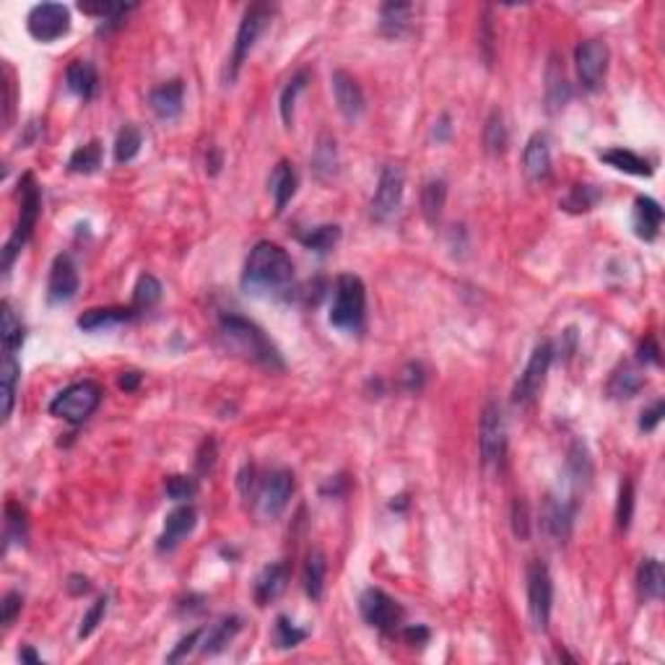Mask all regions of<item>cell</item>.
Instances as JSON below:
<instances>
[{
    "label": "cell",
    "mask_w": 665,
    "mask_h": 665,
    "mask_svg": "<svg viewBox=\"0 0 665 665\" xmlns=\"http://www.w3.org/2000/svg\"><path fill=\"white\" fill-rule=\"evenodd\" d=\"M292 281H294V263L284 247L263 240L249 249L242 268V289L247 294L284 292Z\"/></svg>",
    "instance_id": "cell-1"
},
{
    "label": "cell",
    "mask_w": 665,
    "mask_h": 665,
    "mask_svg": "<svg viewBox=\"0 0 665 665\" xmlns=\"http://www.w3.org/2000/svg\"><path fill=\"white\" fill-rule=\"evenodd\" d=\"M219 330H222V336L226 338V344L232 346L237 354H242L247 362L260 364V367H266V370L271 372L286 370L284 356L278 354V348L271 344V338L252 320L229 312V315H222Z\"/></svg>",
    "instance_id": "cell-2"
},
{
    "label": "cell",
    "mask_w": 665,
    "mask_h": 665,
    "mask_svg": "<svg viewBox=\"0 0 665 665\" xmlns=\"http://www.w3.org/2000/svg\"><path fill=\"white\" fill-rule=\"evenodd\" d=\"M367 320V289L359 276L344 273L336 278L330 304V325L346 333H362Z\"/></svg>",
    "instance_id": "cell-3"
},
{
    "label": "cell",
    "mask_w": 665,
    "mask_h": 665,
    "mask_svg": "<svg viewBox=\"0 0 665 665\" xmlns=\"http://www.w3.org/2000/svg\"><path fill=\"white\" fill-rule=\"evenodd\" d=\"M42 214V190L34 179V174H24L19 182V222L13 226V234L8 237V242L3 247V271H11L16 255L22 252V247L29 242L37 219Z\"/></svg>",
    "instance_id": "cell-4"
},
{
    "label": "cell",
    "mask_w": 665,
    "mask_h": 665,
    "mask_svg": "<svg viewBox=\"0 0 665 665\" xmlns=\"http://www.w3.org/2000/svg\"><path fill=\"white\" fill-rule=\"evenodd\" d=\"M104 398V390L99 388L94 380H83V382H74L66 390L55 395L49 400L48 411L55 419L68 421V424H83L89 416H94Z\"/></svg>",
    "instance_id": "cell-5"
},
{
    "label": "cell",
    "mask_w": 665,
    "mask_h": 665,
    "mask_svg": "<svg viewBox=\"0 0 665 665\" xmlns=\"http://www.w3.org/2000/svg\"><path fill=\"white\" fill-rule=\"evenodd\" d=\"M273 19L271 5L266 3H255L249 5L240 22V29H237V37H234V49H232V60H229V68H226V81L232 83L237 75H240V68L245 66V60L249 57V52L255 49L260 34L268 29Z\"/></svg>",
    "instance_id": "cell-6"
},
{
    "label": "cell",
    "mask_w": 665,
    "mask_h": 665,
    "mask_svg": "<svg viewBox=\"0 0 665 665\" xmlns=\"http://www.w3.org/2000/svg\"><path fill=\"white\" fill-rule=\"evenodd\" d=\"M478 447L481 460L486 468H499L507 455V424L499 403L489 400L481 411V426H478Z\"/></svg>",
    "instance_id": "cell-7"
},
{
    "label": "cell",
    "mask_w": 665,
    "mask_h": 665,
    "mask_svg": "<svg viewBox=\"0 0 665 665\" xmlns=\"http://www.w3.org/2000/svg\"><path fill=\"white\" fill-rule=\"evenodd\" d=\"M528 611H530V621L538 632L548 629L551 621V606H554V580L551 572L543 564L541 559H533L528 564Z\"/></svg>",
    "instance_id": "cell-8"
},
{
    "label": "cell",
    "mask_w": 665,
    "mask_h": 665,
    "mask_svg": "<svg viewBox=\"0 0 665 665\" xmlns=\"http://www.w3.org/2000/svg\"><path fill=\"white\" fill-rule=\"evenodd\" d=\"M403 193H406V174L398 164H385L380 179H377V190L372 197V219L377 223H388L398 216L400 206H403Z\"/></svg>",
    "instance_id": "cell-9"
},
{
    "label": "cell",
    "mask_w": 665,
    "mask_h": 665,
    "mask_svg": "<svg viewBox=\"0 0 665 665\" xmlns=\"http://www.w3.org/2000/svg\"><path fill=\"white\" fill-rule=\"evenodd\" d=\"M551 362H554V344L543 341L533 348L525 370L518 377L515 388H512V403L515 406H530L538 393L543 390V382H546V374L551 370Z\"/></svg>",
    "instance_id": "cell-10"
},
{
    "label": "cell",
    "mask_w": 665,
    "mask_h": 665,
    "mask_svg": "<svg viewBox=\"0 0 665 665\" xmlns=\"http://www.w3.org/2000/svg\"><path fill=\"white\" fill-rule=\"evenodd\" d=\"M611 52L603 39H585L574 49V68L585 92H598L608 74Z\"/></svg>",
    "instance_id": "cell-11"
},
{
    "label": "cell",
    "mask_w": 665,
    "mask_h": 665,
    "mask_svg": "<svg viewBox=\"0 0 665 665\" xmlns=\"http://www.w3.org/2000/svg\"><path fill=\"white\" fill-rule=\"evenodd\" d=\"M26 29L37 42H55L71 31V11L63 3H39L29 11Z\"/></svg>",
    "instance_id": "cell-12"
},
{
    "label": "cell",
    "mask_w": 665,
    "mask_h": 665,
    "mask_svg": "<svg viewBox=\"0 0 665 665\" xmlns=\"http://www.w3.org/2000/svg\"><path fill=\"white\" fill-rule=\"evenodd\" d=\"M359 611H362V618L380 632H395L403 621L400 603L380 588H370V591L362 592Z\"/></svg>",
    "instance_id": "cell-13"
},
{
    "label": "cell",
    "mask_w": 665,
    "mask_h": 665,
    "mask_svg": "<svg viewBox=\"0 0 665 665\" xmlns=\"http://www.w3.org/2000/svg\"><path fill=\"white\" fill-rule=\"evenodd\" d=\"M294 494V473L292 470H271L258 489V510L266 520H276L289 504Z\"/></svg>",
    "instance_id": "cell-14"
},
{
    "label": "cell",
    "mask_w": 665,
    "mask_h": 665,
    "mask_svg": "<svg viewBox=\"0 0 665 665\" xmlns=\"http://www.w3.org/2000/svg\"><path fill=\"white\" fill-rule=\"evenodd\" d=\"M330 89H333V97H336V104L341 109L348 123L359 120L367 109V99H364V92L359 86V81L348 71H333L330 74Z\"/></svg>",
    "instance_id": "cell-15"
},
{
    "label": "cell",
    "mask_w": 665,
    "mask_h": 665,
    "mask_svg": "<svg viewBox=\"0 0 665 665\" xmlns=\"http://www.w3.org/2000/svg\"><path fill=\"white\" fill-rule=\"evenodd\" d=\"M78 268H75L74 258L71 255H57L52 260V268H49L48 278V299L52 304H66L78 294Z\"/></svg>",
    "instance_id": "cell-16"
},
{
    "label": "cell",
    "mask_w": 665,
    "mask_h": 665,
    "mask_svg": "<svg viewBox=\"0 0 665 665\" xmlns=\"http://www.w3.org/2000/svg\"><path fill=\"white\" fill-rule=\"evenodd\" d=\"M541 518L546 533L556 543H564L572 536V525H574V502L546 496Z\"/></svg>",
    "instance_id": "cell-17"
},
{
    "label": "cell",
    "mask_w": 665,
    "mask_h": 665,
    "mask_svg": "<svg viewBox=\"0 0 665 665\" xmlns=\"http://www.w3.org/2000/svg\"><path fill=\"white\" fill-rule=\"evenodd\" d=\"M151 104V112L164 120V123H172L182 115V107H185V83L182 81H167L162 86H156L148 97Z\"/></svg>",
    "instance_id": "cell-18"
},
{
    "label": "cell",
    "mask_w": 665,
    "mask_h": 665,
    "mask_svg": "<svg viewBox=\"0 0 665 665\" xmlns=\"http://www.w3.org/2000/svg\"><path fill=\"white\" fill-rule=\"evenodd\" d=\"M196 525H197L196 507L182 504V507L172 510V512L167 515L164 530H162L159 543H156V546H159V551H174L179 543L185 541V538L196 530Z\"/></svg>",
    "instance_id": "cell-19"
},
{
    "label": "cell",
    "mask_w": 665,
    "mask_h": 665,
    "mask_svg": "<svg viewBox=\"0 0 665 665\" xmlns=\"http://www.w3.org/2000/svg\"><path fill=\"white\" fill-rule=\"evenodd\" d=\"M522 170H525V177L536 185H541L551 177V148H548L546 133H536L528 141V146L522 151Z\"/></svg>",
    "instance_id": "cell-20"
},
{
    "label": "cell",
    "mask_w": 665,
    "mask_h": 665,
    "mask_svg": "<svg viewBox=\"0 0 665 665\" xmlns=\"http://www.w3.org/2000/svg\"><path fill=\"white\" fill-rule=\"evenodd\" d=\"M136 318H138L136 307H94V310H86L78 318V328L86 330V333H99V330H109V328L125 325V322L136 320Z\"/></svg>",
    "instance_id": "cell-21"
},
{
    "label": "cell",
    "mask_w": 665,
    "mask_h": 665,
    "mask_svg": "<svg viewBox=\"0 0 665 665\" xmlns=\"http://www.w3.org/2000/svg\"><path fill=\"white\" fill-rule=\"evenodd\" d=\"M286 585H289V564L286 562H276V564L263 567V572L255 580V588H252L255 603L258 606H268L281 592L286 591Z\"/></svg>",
    "instance_id": "cell-22"
},
{
    "label": "cell",
    "mask_w": 665,
    "mask_h": 665,
    "mask_svg": "<svg viewBox=\"0 0 665 665\" xmlns=\"http://www.w3.org/2000/svg\"><path fill=\"white\" fill-rule=\"evenodd\" d=\"M572 99V86H569L567 75H564V66L559 60V55L548 57V68H546V104L548 112H559L564 109Z\"/></svg>",
    "instance_id": "cell-23"
},
{
    "label": "cell",
    "mask_w": 665,
    "mask_h": 665,
    "mask_svg": "<svg viewBox=\"0 0 665 665\" xmlns=\"http://www.w3.org/2000/svg\"><path fill=\"white\" fill-rule=\"evenodd\" d=\"M634 234L644 240V242H652L658 240L661 234V226H663V208L658 200L652 197L640 196L634 200Z\"/></svg>",
    "instance_id": "cell-24"
},
{
    "label": "cell",
    "mask_w": 665,
    "mask_h": 665,
    "mask_svg": "<svg viewBox=\"0 0 665 665\" xmlns=\"http://www.w3.org/2000/svg\"><path fill=\"white\" fill-rule=\"evenodd\" d=\"M268 190H271L273 196L276 214H281L296 193V172L294 164H292L289 159H281V162L273 167L271 177H268Z\"/></svg>",
    "instance_id": "cell-25"
},
{
    "label": "cell",
    "mask_w": 665,
    "mask_h": 665,
    "mask_svg": "<svg viewBox=\"0 0 665 665\" xmlns=\"http://www.w3.org/2000/svg\"><path fill=\"white\" fill-rule=\"evenodd\" d=\"M242 629V618L240 617H223L219 624H214L211 629H203L200 637V652L203 655H216L222 652L229 642L237 637V632Z\"/></svg>",
    "instance_id": "cell-26"
},
{
    "label": "cell",
    "mask_w": 665,
    "mask_h": 665,
    "mask_svg": "<svg viewBox=\"0 0 665 665\" xmlns=\"http://www.w3.org/2000/svg\"><path fill=\"white\" fill-rule=\"evenodd\" d=\"M66 83L68 89L74 92L75 97H81L83 101L97 94L99 89V74L97 68L89 63V60H74L66 71Z\"/></svg>",
    "instance_id": "cell-27"
},
{
    "label": "cell",
    "mask_w": 665,
    "mask_h": 665,
    "mask_svg": "<svg viewBox=\"0 0 665 665\" xmlns=\"http://www.w3.org/2000/svg\"><path fill=\"white\" fill-rule=\"evenodd\" d=\"M567 473H569V481H572V486L580 492V489H588L592 481V458H591V450H588V444L582 442V440H574L572 447H569V455H567Z\"/></svg>",
    "instance_id": "cell-28"
},
{
    "label": "cell",
    "mask_w": 665,
    "mask_h": 665,
    "mask_svg": "<svg viewBox=\"0 0 665 665\" xmlns=\"http://www.w3.org/2000/svg\"><path fill=\"white\" fill-rule=\"evenodd\" d=\"M338 146H336V138L330 133H322L318 138V146L312 153V174L320 179V182H330L336 174H338Z\"/></svg>",
    "instance_id": "cell-29"
},
{
    "label": "cell",
    "mask_w": 665,
    "mask_h": 665,
    "mask_svg": "<svg viewBox=\"0 0 665 665\" xmlns=\"http://www.w3.org/2000/svg\"><path fill=\"white\" fill-rule=\"evenodd\" d=\"M600 162H606L608 167H614L618 172L634 174V177H650L652 174V164L647 159H642L640 153L629 151V148H608L600 151Z\"/></svg>",
    "instance_id": "cell-30"
},
{
    "label": "cell",
    "mask_w": 665,
    "mask_h": 665,
    "mask_svg": "<svg viewBox=\"0 0 665 665\" xmlns=\"http://www.w3.org/2000/svg\"><path fill=\"white\" fill-rule=\"evenodd\" d=\"M325 577H328V559L320 548H312L304 559V572H302V582H304V592L312 600H320L325 592Z\"/></svg>",
    "instance_id": "cell-31"
},
{
    "label": "cell",
    "mask_w": 665,
    "mask_h": 665,
    "mask_svg": "<svg viewBox=\"0 0 665 665\" xmlns=\"http://www.w3.org/2000/svg\"><path fill=\"white\" fill-rule=\"evenodd\" d=\"M411 13H414L411 3H385L380 8V31L390 39L403 37L411 24Z\"/></svg>",
    "instance_id": "cell-32"
},
{
    "label": "cell",
    "mask_w": 665,
    "mask_h": 665,
    "mask_svg": "<svg viewBox=\"0 0 665 665\" xmlns=\"http://www.w3.org/2000/svg\"><path fill=\"white\" fill-rule=\"evenodd\" d=\"M19 374H22V364H19L16 354L3 351V364H0V380H3V421H8L11 411H13Z\"/></svg>",
    "instance_id": "cell-33"
},
{
    "label": "cell",
    "mask_w": 665,
    "mask_h": 665,
    "mask_svg": "<svg viewBox=\"0 0 665 665\" xmlns=\"http://www.w3.org/2000/svg\"><path fill=\"white\" fill-rule=\"evenodd\" d=\"M637 588L647 600H661L665 591V572L658 559H642L637 572Z\"/></svg>",
    "instance_id": "cell-34"
},
{
    "label": "cell",
    "mask_w": 665,
    "mask_h": 665,
    "mask_svg": "<svg viewBox=\"0 0 665 665\" xmlns=\"http://www.w3.org/2000/svg\"><path fill=\"white\" fill-rule=\"evenodd\" d=\"M307 81H310V71H296V74L286 81L284 92H281V104H278V109H281V120H284V125H286L289 130L294 127L296 99H299V94L307 89Z\"/></svg>",
    "instance_id": "cell-35"
},
{
    "label": "cell",
    "mask_w": 665,
    "mask_h": 665,
    "mask_svg": "<svg viewBox=\"0 0 665 665\" xmlns=\"http://www.w3.org/2000/svg\"><path fill=\"white\" fill-rule=\"evenodd\" d=\"M0 318H3V333H0V338H3V351H11V354H16L22 346H24V322L22 318L16 315V310L11 307V302H3L0 304Z\"/></svg>",
    "instance_id": "cell-36"
},
{
    "label": "cell",
    "mask_w": 665,
    "mask_h": 665,
    "mask_svg": "<svg viewBox=\"0 0 665 665\" xmlns=\"http://www.w3.org/2000/svg\"><path fill=\"white\" fill-rule=\"evenodd\" d=\"M444 200H447V185L444 179H429L421 188V211L429 223H437L442 219Z\"/></svg>",
    "instance_id": "cell-37"
},
{
    "label": "cell",
    "mask_w": 665,
    "mask_h": 665,
    "mask_svg": "<svg viewBox=\"0 0 665 665\" xmlns=\"http://www.w3.org/2000/svg\"><path fill=\"white\" fill-rule=\"evenodd\" d=\"M341 240V229L336 223H322V226H312L307 229L304 234H299V242L312 249V252H320L325 255L328 249H333L336 242Z\"/></svg>",
    "instance_id": "cell-38"
},
{
    "label": "cell",
    "mask_w": 665,
    "mask_h": 665,
    "mask_svg": "<svg viewBox=\"0 0 665 665\" xmlns=\"http://www.w3.org/2000/svg\"><path fill=\"white\" fill-rule=\"evenodd\" d=\"M507 141H510V133H507V125H504V115L499 109H494L486 125H484V146L492 156H502L504 148H507Z\"/></svg>",
    "instance_id": "cell-39"
},
{
    "label": "cell",
    "mask_w": 665,
    "mask_h": 665,
    "mask_svg": "<svg viewBox=\"0 0 665 665\" xmlns=\"http://www.w3.org/2000/svg\"><path fill=\"white\" fill-rule=\"evenodd\" d=\"M101 167V144L89 141L86 146H78L68 159V170L74 174H94Z\"/></svg>",
    "instance_id": "cell-40"
},
{
    "label": "cell",
    "mask_w": 665,
    "mask_h": 665,
    "mask_svg": "<svg viewBox=\"0 0 665 665\" xmlns=\"http://www.w3.org/2000/svg\"><path fill=\"white\" fill-rule=\"evenodd\" d=\"M644 385V377L634 367H618L608 382L611 398H634Z\"/></svg>",
    "instance_id": "cell-41"
},
{
    "label": "cell",
    "mask_w": 665,
    "mask_h": 665,
    "mask_svg": "<svg viewBox=\"0 0 665 665\" xmlns=\"http://www.w3.org/2000/svg\"><path fill=\"white\" fill-rule=\"evenodd\" d=\"M141 146H144V133L136 125H125L115 141V162L118 164L133 162L141 153Z\"/></svg>",
    "instance_id": "cell-42"
},
{
    "label": "cell",
    "mask_w": 665,
    "mask_h": 665,
    "mask_svg": "<svg viewBox=\"0 0 665 665\" xmlns=\"http://www.w3.org/2000/svg\"><path fill=\"white\" fill-rule=\"evenodd\" d=\"M159 299H162V284H159L151 273H144V276L138 278L136 289H133V307H136L138 312H146V310H151Z\"/></svg>",
    "instance_id": "cell-43"
},
{
    "label": "cell",
    "mask_w": 665,
    "mask_h": 665,
    "mask_svg": "<svg viewBox=\"0 0 665 665\" xmlns=\"http://www.w3.org/2000/svg\"><path fill=\"white\" fill-rule=\"evenodd\" d=\"M598 200H600V193L595 188H591V185H574L569 190V196L562 200V206L567 208L569 214H585V211H591Z\"/></svg>",
    "instance_id": "cell-44"
},
{
    "label": "cell",
    "mask_w": 665,
    "mask_h": 665,
    "mask_svg": "<svg viewBox=\"0 0 665 665\" xmlns=\"http://www.w3.org/2000/svg\"><path fill=\"white\" fill-rule=\"evenodd\" d=\"M304 640H307V632H304V629H299L292 618H286V617L276 618V626H273V642H276V647L289 650V647H296L299 642H304Z\"/></svg>",
    "instance_id": "cell-45"
},
{
    "label": "cell",
    "mask_w": 665,
    "mask_h": 665,
    "mask_svg": "<svg viewBox=\"0 0 665 665\" xmlns=\"http://www.w3.org/2000/svg\"><path fill=\"white\" fill-rule=\"evenodd\" d=\"M5 541L24 543L26 541V512L16 502L5 504Z\"/></svg>",
    "instance_id": "cell-46"
},
{
    "label": "cell",
    "mask_w": 665,
    "mask_h": 665,
    "mask_svg": "<svg viewBox=\"0 0 665 665\" xmlns=\"http://www.w3.org/2000/svg\"><path fill=\"white\" fill-rule=\"evenodd\" d=\"M632 515H634V484L632 478L626 476L621 481V489H618V504H617V522L621 530H629L632 525Z\"/></svg>",
    "instance_id": "cell-47"
},
{
    "label": "cell",
    "mask_w": 665,
    "mask_h": 665,
    "mask_svg": "<svg viewBox=\"0 0 665 665\" xmlns=\"http://www.w3.org/2000/svg\"><path fill=\"white\" fill-rule=\"evenodd\" d=\"M197 492V484L193 476H170L167 478V496L174 502H188Z\"/></svg>",
    "instance_id": "cell-48"
},
{
    "label": "cell",
    "mask_w": 665,
    "mask_h": 665,
    "mask_svg": "<svg viewBox=\"0 0 665 665\" xmlns=\"http://www.w3.org/2000/svg\"><path fill=\"white\" fill-rule=\"evenodd\" d=\"M107 606H109V598L104 595V598H99L97 603L83 614V618H81V629H78V637H81V640H86V637L94 634V629L101 624V618L107 614Z\"/></svg>",
    "instance_id": "cell-49"
},
{
    "label": "cell",
    "mask_w": 665,
    "mask_h": 665,
    "mask_svg": "<svg viewBox=\"0 0 665 665\" xmlns=\"http://www.w3.org/2000/svg\"><path fill=\"white\" fill-rule=\"evenodd\" d=\"M512 533L520 541H528V536H530V512H528V504L522 499H515V504H512Z\"/></svg>",
    "instance_id": "cell-50"
},
{
    "label": "cell",
    "mask_w": 665,
    "mask_h": 665,
    "mask_svg": "<svg viewBox=\"0 0 665 665\" xmlns=\"http://www.w3.org/2000/svg\"><path fill=\"white\" fill-rule=\"evenodd\" d=\"M22 606H24V598H22V592L11 591L3 595V603H0V608H3V614H0V621H3V626L8 629L16 617L22 614Z\"/></svg>",
    "instance_id": "cell-51"
},
{
    "label": "cell",
    "mask_w": 665,
    "mask_h": 665,
    "mask_svg": "<svg viewBox=\"0 0 665 665\" xmlns=\"http://www.w3.org/2000/svg\"><path fill=\"white\" fill-rule=\"evenodd\" d=\"M665 416V403L663 400H655L650 408H644L640 416V429L644 434H650V432H655L658 429V424L663 421Z\"/></svg>",
    "instance_id": "cell-52"
},
{
    "label": "cell",
    "mask_w": 665,
    "mask_h": 665,
    "mask_svg": "<svg viewBox=\"0 0 665 665\" xmlns=\"http://www.w3.org/2000/svg\"><path fill=\"white\" fill-rule=\"evenodd\" d=\"M200 637H203V629H196V632H190L188 637H182V640L177 642V647H174L172 652H170V663H177V661H182L185 655H190L193 652V647L200 644Z\"/></svg>",
    "instance_id": "cell-53"
},
{
    "label": "cell",
    "mask_w": 665,
    "mask_h": 665,
    "mask_svg": "<svg viewBox=\"0 0 665 665\" xmlns=\"http://www.w3.org/2000/svg\"><path fill=\"white\" fill-rule=\"evenodd\" d=\"M481 48H484V60L486 66H492L494 60V31H492V19H489V8L484 11V19H481Z\"/></svg>",
    "instance_id": "cell-54"
},
{
    "label": "cell",
    "mask_w": 665,
    "mask_h": 665,
    "mask_svg": "<svg viewBox=\"0 0 665 665\" xmlns=\"http://www.w3.org/2000/svg\"><path fill=\"white\" fill-rule=\"evenodd\" d=\"M403 382H406V390H419L421 382H424V372H421L419 364H408L406 372H403Z\"/></svg>",
    "instance_id": "cell-55"
},
{
    "label": "cell",
    "mask_w": 665,
    "mask_h": 665,
    "mask_svg": "<svg viewBox=\"0 0 665 665\" xmlns=\"http://www.w3.org/2000/svg\"><path fill=\"white\" fill-rule=\"evenodd\" d=\"M640 362L642 364H661V348L655 346L652 338H647V341L640 346Z\"/></svg>",
    "instance_id": "cell-56"
},
{
    "label": "cell",
    "mask_w": 665,
    "mask_h": 665,
    "mask_svg": "<svg viewBox=\"0 0 665 665\" xmlns=\"http://www.w3.org/2000/svg\"><path fill=\"white\" fill-rule=\"evenodd\" d=\"M450 133H452V125H450V115H442L437 123H434V141L437 144H444V141H450Z\"/></svg>",
    "instance_id": "cell-57"
},
{
    "label": "cell",
    "mask_w": 665,
    "mask_h": 665,
    "mask_svg": "<svg viewBox=\"0 0 665 665\" xmlns=\"http://www.w3.org/2000/svg\"><path fill=\"white\" fill-rule=\"evenodd\" d=\"M66 588H68V592L71 595H83V592H89V580L86 577H81V574H71L68 577V582H66Z\"/></svg>",
    "instance_id": "cell-58"
},
{
    "label": "cell",
    "mask_w": 665,
    "mask_h": 665,
    "mask_svg": "<svg viewBox=\"0 0 665 665\" xmlns=\"http://www.w3.org/2000/svg\"><path fill=\"white\" fill-rule=\"evenodd\" d=\"M403 637L411 644H424L429 640V629L426 626H408V629H403Z\"/></svg>",
    "instance_id": "cell-59"
},
{
    "label": "cell",
    "mask_w": 665,
    "mask_h": 665,
    "mask_svg": "<svg viewBox=\"0 0 665 665\" xmlns=\"http://www.w3.org/2000/svg\"><path fill=\"white\" fill-rule=\"evenodd\" d=\"M118 385L123 388L125 393H130V390H136V388L141 385V374H138V372H123V374L118 377Z\"/></svg>",
    "instance_id": "cell-60"
},
{
    "label": "cell",
    "mask_w": 665,
    "mask_h": 665,
    "mask_svg": "<svg viewBox=\"0 0 665 665\" xmlns=\"http://www.w3.org/2000/svg\"><path fill=\"white\" fill-rule=\"evenodd\" d=\"M19 658H22V661H26V663H42V658H39V655H37V652H34L31 647H24V650L19 652Z\"/></svg>",
    "instance_id": "cell-61"
}]
</instances>
